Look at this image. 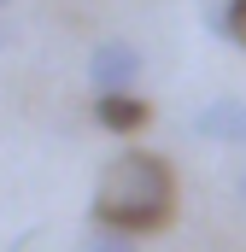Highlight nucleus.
Returning <instances> with one entry per match:
<instances>
[{
  "label": "nucleus",
  "instance_id": "nucleus-1",
  "mask_svg": "<svg viewBox=\"0 0 246 252\" xmlns=\"http://www.w3.org/2000/svg\"><path fill=\"white\" fill-rule=\"evenodd\" d=\"M94 223L100 229H123V235H153L170 223L176 211V176L158 153H141L129 147L118 153L106 170H100V188H94Z\"/></svg>",
  "mask_w": 246,
  "mask_h": 252
},
{
  "label": "nucleus",
  "instance_id": "nucleus-2",
  "mask_svg": "<svg viewBox=\"0 0 246 252\" xmlns=\"http://www.w3.org/2000/svg\"><path fill=\"white\" fill-rule=\"evenodd\" d=\"M141 47L135 41H100L94 53H88V82H94V94H106V88H135L141 82Z\"/></svg>",
  "mask_w": 246,
  "mask_h": 252
},
{
  "label": "nucleus",
  "instance_id": "nucleus-3",
  "mask_svg": "<svg viewBox=\"0 0 246 252\" xmlns=\"http://www.w3.org/2000/svg\"><path fill=\"white\" fill-rule=\"evenodd\" d=\"M193 135L211 147H246V100L241 94H217L211 106L193 112Z\"/></svg>",
  "mask_w": 246,
  "mask_h": 252
},
{
  "label": "nucleus",
  "instance_id": "nucleus-4",
  "mask_svg": "<svg viewBox=\"0 0 246 252\" xmlns=\"http://www.w3.org/2000/svg\"><path fill=\"white\" fill-rule=\"evenodd\" d=\"M147 118H153V112H147V100H141L135 88H106V94H94V124L112 129V135H135Z\"/></svg>",
  "mask_w": 246,
  "mask_h": 252
},
{
  "label": "nucleus",
  "instance_id": "nucleus-5",
  "mask_svg": "<svg viewBox=\"0 0 246 252\" xmlns=\"http://www.w3.org/2000/svg\"><path fill=\"white\" fill-rule=\"evenodd\" d=\"M205 24H211L217 35H229V41H241V47H246V0H223V6H211Z\"/></svg>",
  "mask_w": 246,
  "mask_h": 252
},
{
  "label": "nucleus",
  "instance_id": "nucleus-6",
  "mask_svg": "<svg viewBox=\"0 0 246 252\" xmlns=\"http://www.w3.org/2000/svg\"><path fill=\"white\" fill-rule=\"evenodd\" d=\"M76 252H141L123 229H100V235H88V241H76Z\"/></svg>",
  "mask_w": 246,
  "mask_h": 252
},
{
  "label": "nucleus",
  "instance_id": "nucleus-7",
  "mask_svg": "<svg viewBox=\"0 0 246 252\" xmlns=\"http://www.w3.org/2000/svg\"><path fill=\"white\" fill-rule=\"evenodd\" d=\"M12 252H47V235H41V229H30V235H24Z\"/></svg>",
  "mask_w": 246,
  "mask_h": 252
},
{
  "label": "nucleus",
  "instance_id": "nucleus-8",
  "mask_svg": "<svg viewBox=\"0 0 246 252\" xmlns=\"http://www.w3.org/2000/svg\"><path fill=\"white\" fill-rule=\"evenodd\" d=\"M235 193H241V211H246V170H241V182H235Z\"/></svg>",
  "mask_w": 246,
  "mask_h": 252
},
{
  "label": "nucleus",
  "instance_id": "nucleus-9",
  "mask_svg": "<svg viewBox=\"0 0 246 252\" xmlns=\"http://www.w3.org/2000/svg\"><path fill=\"white\" fill-rule=\"evenodd\" d=\"M6 6H12V0H0V12H6Z\"/></svg>",
  "mask_w": 246,
  "mask_h": 252
}]
</instances>
